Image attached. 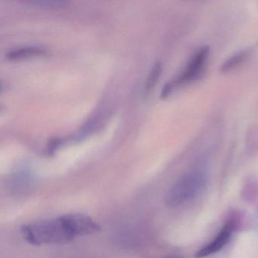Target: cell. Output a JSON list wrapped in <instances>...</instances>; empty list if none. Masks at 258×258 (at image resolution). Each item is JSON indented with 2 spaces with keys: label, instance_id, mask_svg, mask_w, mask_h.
Instances as JSON below:
<instances>
[{
  "label": "cell",
  "instance_id": "6",
  "mask_svg": "<svg viewBox=\"0 0 258 258\" xmlns=\"http://www.w3.org/2000/svg\"><path fill=\"white\" fill-rule=\"evenodd\" d=\"M46 52V49L43 48L30 46V47L19 48V49L10 51L7 55L10 59H21V58H28L30 56L44 55Z\"/></svg>",
  "mask_w": 258,
  "mask_h": 258
},
{
  "label": "cell",
  "instance_id": "1",
  "mask_svg": "<svg viewBox=\"0 0 258 258\" xmlns=\"http://www.w3.org/2000/svg\"><path fill=\"white\" fill-rule=\"evenodd\" d=\"M24 238L34 245L66 244L75 238L60 217L31 223L22 228Z\"/></svg>",
  "mask_w": 258,
  "mask_h": 258
},
{
  "label": "cell",
  "instance_id": "8",
  "mask_svg": "<svg viewBox=\"0 0 258 258\" xmlns=\"http://www.w3.org/2000/svg\"><path fill=\"white\" fill-rule=\"evenodd\" d=\"M161 71H162V66H161V63L160 61H158V62L155 63L150 75H149V78H148L147 83H146V90H151L155 87L157 81L159 79Z\"/></svg>",
  "mask_w": 258,
  "mask_h": 258
},
{
  "label": "cell",
  "instance_id": "3",
  "mask_svg": "<svg viewBox=\"0 0 258 258\" xmlns=\"http://www.w3.org/2000/svg\"><path fill=\"white\" fill-rule=\"evenodd\" d=\"M60 218L74 237L96 233L101 229L93 219L83 214H68Z\"/></svg>",
  "mask_w": 258,
  "mask_h": 258
},
{
  "label": "cell",
  "instance_id": "5",
  "mask_svg": "<svg viewBox=\"0 0 258 258\" xmlns=\"http://www.w3.org/2000/svg\"><path fill=\"white\" fill-rule=\"evenodd\" d=\"M234 226L232 222L226 223L219 232L216 238L208 245L196 253V258H204L220 251L230 241L233 232Z\"/></svg>",
  "mask_w": 258,
  "mask_h": 258
},
{
  "label": "cell",
  "instance_id": "4",
  "mask_svg": "<svg viewBox=\"0 0 258 258\" xmlns=\"http://www.w3.org/2000/svg\"><path fill=\"white\" fill-rule=\"evenodd\" d=\"M210 49L208 46L201 48L188 62L185 71L178 77L177 79L172 83L173 87L179 84H187L194 81L202 74L204 67L207 62Z\"/></svg>",
  "mask_w": 258,
  "mask_h": 258
},
{
  "label": "cell",
  "instance_id": "7",
  "mask_svg": "<svg viewBox=\"0 0 258 258\" xmlns=\"http://www.w3.org/2000/svg\"><path fill=\"white\" fill-rule=\"evenodd\" d=\"M247 52H241L235 54L230 58H228L220 67V72L223 73L230 72L232 69H235L245 60L247 57Z\"/></svg>",
  "mask_w": 258,
  "mask_h": 258
},
{
  "label": "cell",
  "instance_id": "10",
  "mask_svg": "<svg viewBox=\"0 0 258 258\" xmlns=\"http://www.w3.org/2000/svg\"><path fill=\"white\" fill-rule=\"evenodd\" d=\"M167 258H183L182 256H169V257Z\"/></svg>",
  "mask_w": 258,
  "mask_h": 258
},
{
  "label": "cell",
  "instance_id": "2",
  "mask_svg": "<svg viewBox=\"0 0 258 258\" xmlns=\"http://www.w3.org/2000/svg\"><path fill=\"white\" fill-rule=\"evenodd\" d=\"M207 185V177L202 172L186 173L172 187L167 197L169 206L176 208L200 196Z\"/></svg>",
  "mask_w": 258,
  "mask_h": 258
},
{
  "label": "cell",
  "instance_id": "9",
  "mask_svg": "<svg viewBox=\"0 0 258 258\" xmlns=\"http://www.w3.org/2000/svg\"><path fill=\"white\" fill-rule=\"evenodd\" d=\"M173 87H173L172 83L166 84L164 88H163L162 92H161V98H165L168 96L170 93H171L172 90H173Z\"/></svg>",
  "mask_w": 258,
  "mask_h": 258
}]
</instances>
